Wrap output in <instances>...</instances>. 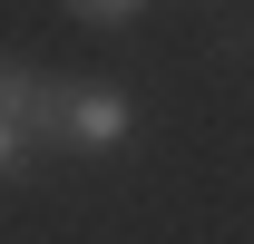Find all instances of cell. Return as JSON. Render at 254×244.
Here are the masks:
<instances>
[{"label": "cell", "mask_w": 254, "mask_h": 244, "mask_svg": "<svg viewBox=\"0 0 254 244\" xmlns=\"http://www.w3.org/2000/svg\"><path fill=\"white\" fill-rule=\"evenodd\" d=\"M49 118H59L49 78H39L30 59H0V185L30 176V156H39V137H49Z\"/></svg>", "instance_id": "1"}, {"label": "cell", "mask_w": 254, "mask_h": 244, "mask_svg": "<svg viewBox=\"0 0 254 244\" xmlns=\"http://www.w3.org/2000/svg\"><path fill=\"white\" fill-rule=\"evenodd\" d=\"M59 137H68L78 156H118L127 137H137V108H127L118 88H68V98H59Z\"/></svg>", "instance_id": "2"}, {"label": "cell", "mask_w": 254, "mask_h": 244, "mask_svg": "<svg viewBox=\"0 0 254 244\" xmlns=\"http://www.w3.org/2000/svg\"><path fill=\"white\" fill-rule=\"evenodd\" d=\"M68 10H78V20H88V30H127V20H137V10H147V0H68Z\"/></svg>", "instance_id": "3"}]
</instances>
